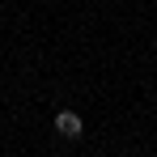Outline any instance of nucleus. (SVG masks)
<instances>
[{"instance_id": "nucleus-1", "label": "nucleus", "mask_w": 157, "mask_h": 157, "mask_svg": "<svg viewBox=\"0 0 157 157\" xmlns=\"http://www.w3.org/2000/svg\"><path fill=\"white\" fill-rule=\"evenodd\" d=\"M51 123H55V132H59L64 140H81V136H85V119H81L77 110H59Z\"/></svg>"}]
</instances>
